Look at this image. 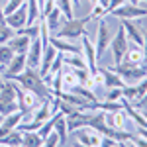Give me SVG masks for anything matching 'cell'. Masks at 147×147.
Wrapping results in <instances>:
<instances>
[{"instance_id": "1", "label": "cell", "mask_w": 147, "mask_h": 147, "mask_svg": "<svg viewBox=\"0 0 147 147\" xmlns=\"http://www.w3.org/2000/svg\"><path fill=\"white\" fill-rule=\"evenodd\" d=\"M8 79L14 80L16 84H20V86L26 88V90H32L34 94H37V98H39L41 102L53 98V92H51V88L45 84V80L41 79V75L37 73V69H32V67L26 65V69H24L22 73L12 75V77H8Z\"/></svg>"}, {"instance_id": "2", "label": "cell", "mask_w": 147, "mask_h": 147, "mask_svg": "<svg viewBox=\"0 0 147 147\" xmlns=\"http://www.w3.org/2000/svg\"><path fill=\"white\" fill-rule=\"evenodd\" d=\"M112 69L125 84H136V82H139L147 77V63L136 65V63H129V61H122V63L114 65Z\"/></svg>"}, {"instance_id": "3", "label": "cell", "mask_w": 147, "mask_h": 147, "mask_svg": "<svg viewBox=\"0 0 147 147\" xmlns=\"http://www.w3.org/2000/svg\"><path fill=\"white\" fill-rule=\"evenodd\" d=\"M90 14L88 16H84V18H71V20H65V22L59 26V30L55 32V37H61V39H71V41H75V39H79L80 35L86 34V24L90 22Z\"/></svg>"}, {"instance_id": "4", "label": "cell", "mask_w": 147, "mask_h": 147, "mask_svg": "<svg viewBox=\"0 0 147 147\" xmlns=\"http://www.w3.org/2000/svg\"><path fill=\"white\" fill-rule=\"evenodd\" d=\"M18 110V102H16V82L10 79H4V84L0 88V114L6 116Z\"/></svg>"}, {"instance_id": "5", "label": "cell", "mask_w": 147, "mask_h": 147, "mask_svg": "<svg viewBox=\"0 0 147 147\" xmlns=\"http://www.w3.org/2000/svg\"><path fill=\"white\" fill-rule=\"evenodd\" d=\"M16 102H18V110L26 116V114H32L41 104V100L37 98V94H34L32 90H26L20 84H16Z\"/></svg>"}, {"instance_id": "6", "label": "cell", "mask_w": 147, "mask_h": 147, "mask_svg": "<svg viewBox=\"0 0 147 147\" xmlns=\"http://www.w3.org/2000/svg\"><path fill=\"white\" fill-rule=\"evenodd\" d=\"M114 18H118V20H141V18H145L147 16V8H141V6H137V4H122V6H118L116 10L110 14Z\"/></svg>"}, {"instance_id": "7", "label": "cell", "mask_w": 147, "mask_h": 147, "mask_svg": "<svg viewBox=\"0 0 147 147\" xmlns=\"http://www.w3.org/2000/svg\"><path fill=\"white\" fill-rule=\"evenodd\" d=\"M73 134H75V137H77V143H79V145L100 147V141H102L100 131H96V129L90 127V125H82V127H79V129H75Z\"/></svg>"}, {"instance_id": "8", "label": "cell", "mask_w": 147, "mask_h": 147, "mask_svg": "<svg viewBox=\"0 0 147 147\" xmlns=\"http://www.w3.org/2000/svg\"><path fill=\"white\" fill-rule=\"evenodd\" d=\"M127 45H129V39H127L124 28H122V24H120V30H118L116 37L110 41V49H112V57H114V65H118V63H122V61H124V55H125Z\"/></svg>"}, {"instance_id": "9", "label": "cell", "mask_w": 147, "mask_h": 147, "mask_svg": "<svg viewBox=\"0 0 147 147\" xmlns=\"http://www.w3.org/2000/svg\"><path fill=\"white\" fill-rule=\"evenodd\" d=\"M110 41H112V37H110V30H108V26H106V20H104V18H100V20H98L96 43H94V49H96V57H98V61L102 59L104 51L110 47Z\"/></svg>"}, {"instance_id": "10", "label": "cell", "mask_w": 147, "mask_h": 147, "mask_svg": "<svg viewBox=\"0 0 147 147\" xmlns=\"http://www.w3.org/2000/svg\"><path fill=\"white\" fill-rule=\"evenodd\" d=\"M80 49H82V57L86 61V67L90 73H94L98 69V57H96V49H94V43L90 41L88 34L80 35Z\"/></svg>"}, {"instance_id": "11", "label": "cell", "mask_w": 147, "mask_h": 147, "mask_svg": "<svg viewBox=\"0 0 147 147\" xmlns=\"http://www.w3.org/2000/svg\"><path fill=\"white\" fill-rule=\"evenodd\" d=\"M122 92H124V98H125V100L129 102L131 106H136L137 102L147 94V77L143 80L136 82V84H125L124 88H122Z\"/></svg>"}, {"instance_id": "12", "label": "cell", "mask_w": 147, "mask_h": 147, "mask_svg": "<svg viewBox=\"0 0 147 147\" xmlns=\"http://www.w3.org/2000/svg\"><path fill=\"white\" fill-rule=\"evenodd\" d=\"M104 122H106L108 127H112V129H124L125 122H127V114H125L124 106L118 108V110H108V112H104Z\"/></svg>"}, {"instance_id": "13", "label": "cell", "mask_w": 147, "mask_h": 147, "mask_svg": "<svg viewBox=\"0 0 147 147\" xmlns=\"http://www.w3.org/2000/svg\"><path fill=\"white\" fill-rule=\"evenodd\" d=\"M41 53H43V45H41V39L39 35L32 37V43H30V49L26 53V61H28V67L37 69L39 63H41Z\"/></svg>"}, {"instance_id": "14", "label": "cell", "mask_w": 147, "mask_h": 147, "mask_svg": "<svg viewBox=\"0 0 147 147\" xmlns=\"http://www.w3.org/2000/svg\"><path fill=\"white\" fill-rule=\"evenodd\" d=\"M26 22H28V2H24L18 10H14L12 14L6 16V26H10L14 32L20 30V28H24Z\"/></svg>"}, {"instance_id": "15", "label": "cell", "mask_w": 147, "mask_h": 147, "mask_svg": "<svg viewBox=\"0 0 147 147\" xmlns=\"http://www.w3.org/2000/svg\"><path fill=\"white\" fill-rule=\"evenodd\" d=\"M22 120H24V114L20 110H16V112H12V114H6L4 120L0 122V137H4L6 134H10L14 129H18V125H20Z\"/></svg>"}, {"instance_id": "16", "label": "cell", "mask_w": 147, "mask_h": 147, "mask_svg": "<svg viewBox=\"0 0 147 147\" xmlns=\"http://www.w3.org/2000/svg\"><path fill=\"white\" fill-rule=\"evenodd\" d=\"M57 53H59V51H57L51 43L43 47V53H41V63H39V67H37V73L41 75V79H43L47 73H49V69H51V65H53Z\"/></svg>"}, {"instance_id": "17", "label": "cell", "mask_w": 147, "mask_h": 147, "mask_svg": "<svg viewBox=\"0 0 147 147\" xmlns=\"http://www.w3.org/2000/svg\"><path fill=\"white\" fill-rule=\"evenodd\" d=\"M6 43H8V47H10L14 53L26 55L28 49H30V43H32V37H28V35H24V34H14Z\"/></svg>"}, {"instance_id": "18", "label": "cell", "mask_w": 147, "mask_h": 147, "mask_svg": "<svg viewBox=\"0 0 147 147\" xmlns=\"http://www.w3.org/2000/svg\"><path fill=\"white\" fill-rule=\"evenodd\" d=\"M26 65H28L26 55H22V53H16V55L12 57V61L6 65L4 73H2V77H4V79H8V77H12V75H18V73H22L24 69H26Z\"/></svg>"}, {"instance_id": "19", "label": "cell", "mask_w": 147, "mask_h": 147, "mask_svg": "<svg viewBox=\"0 0 147 147\" xmlns=\"http://www.w3.org/2000/svg\"><path fill=\"white\" fill-rule=\"evenodd\" d=\"M53 116H55V125H53V129H55L57 136H59V145H67V143H69L67 118H65V114H61V112L53 114Z\"/></svg>"}, {"instance_id": "20", "label": "cell", "mask_w": 147, "mask_h": 147, "mask_svg": "<svg viewBox=\"0 0 147 147\" xmlns=\"http://www.w3.org/2000/svg\"><path fill=\"white\" fill-rule=\"evenodd\" d=\"M102 75H104V88H124L125 82L116 73L112 67H100Z\"/></svg>"}, {"instance_id": "21", "label": "cell", "mask_w": 147, "mask_h": 147, "mask_svg": "<svg viewBox=\"0 0 147 147\" xmlns=\"http://www.w3.org/2000/svg\"><path fill=\"white\" fill-rule=\"evenodd\" d=\"M124 61H129V63H147L145 61V53H143V45H137V43H129L127 49H125Z\"/></svg>"}, {"instance_id": "22", "label": "cell", "mask_w": 147, "mask_h": 147, "mask_svg": "<svg viewBox=\"0 0 147 147\" xmlns=\"http://www.w3.org/2000/svg\"><path fill=\"white\" fill-rule=\"evenodd\" d=\"M79 84V79H77V73L73 67L61 69V90H73V86Z\"/></svg>"}, {"instance_id": "23", "label": "cell", "mask_w": 147, "mask_h": 147, "mask_svg": "<svg viewBox=\"0 0 147 147\" xmlns=\"http://www.w3.org/2000/svg\"><path fill=\"white\" fill-rule=\"evenodd\" d=\"M61 18H63V12L57 8V4L49 10V14L43 16V20H45V24H47V28H49V32H51V34H55L57 28L61 26Z\"/></svg>"}, {"instance_id": "24", "label": "cell", "mask_w": 147, "mask_h": 147, "mask_svg": "<svg viewBox=\"0 0 147 147\" xmlns=\"http://www.w3.org/2000/svg\"><path fill=\"white\" fill-rule=\"evenodd\" d=\"M22 145L24 147H39L43 145V139L37 131H22Z\"/></svg>"}, {"instance_id": "25", "label": "cell", "mask_w": 147, "mask_h": 147, "mask_svg": "<svg viewBox=\"0 0 147 147\" xmlns=\"http://www.w3.org/2000/svg\"><path fill=\"white\" fill-rule=\"evenodd\" d=\"M0 145H12V147H20L22 145V131L14 129L10 134H6L4 137H0Z\"/></svg>"}, {"instance_id": "26", "label": "cell", "mask_w": 147, "mask_h": 147, "mask_svg": "<svg viewBox=\"0 0 147 147\" xmlns=\"http://www.w3.org/2000/svg\"><path fill=\"white\" fill-rule=\"evenodd\" d=\"M14 55H16V53L8 47V43H0V65H2L4 69H6V65L12 61Z\"/></svg>"}, {"instance_id": "27", "label": "cell", "mask_w": 147, "mask_h": 147, "mask_svg": "<svg viewBox=\"0 0 147 147\" xmlns=\"http://www.w3.org/2000/svg\"><path fill=\"white\" fill-rule=\"evenodd\" d=\"M55 4H57V8L63 12V18L65 20H71L73 18V2L71 0H55Z\"/></svg>"}, {"instance_id": "28", "label": "cell", "mask_w": 147, "mask_h": 147, "mask_svg": "<svg viewBox=\"0 0 147 147\" xmlns=\"http://www.w3.org/2000/svg\"><path fill=\"white\" fill-rule=\"evenodd\" d=\"M53 125H55V116H51L49 120H45L43 124L37 127V134H39V137H41V139H45V137L49 136L51 131H53Z\"/></svg>"}, {"instance_id": "29", "label": "cell", "mask_w": 147, "mask_h": 147, "mask_svg": "<svg viewBox=\"0 0 147 147\" xmlns=\"http://www.w3.org/2000/svg\"><path fill=\"white\" fill-rule=\"evenodd\" d=\"M124 96L122 88H108V94H106V100L108 102H118L120 98Z\"/></svg>"}, {"instance_id": "30", "label": "cell", "mask_w": 147, "mask_h": 147, "mask_svg": "<svg viewBox=\"0 0 147 147\" xmlns=\"http://www.w3.org/2000/svg\"><path fill=\"white\" fill-rule=\"evenodd\" d=\"M43 145H45V147H55V145H59V136H57L55 129H53V131H51V134L43 139Z\"/></svg>"}, {"instance_id": "31", "label": "cell", "mask_w": 147, "mask_h": 147, "mask_svg": "<svg viewBox=\"0 0 147 147\" xmlns=\"http://www.w3.org/2000/svg\"><path fill=\"white\" fill-rule=\"evenodd\" d=\"M124 2H125V0H110V4H108V8H106V16H110V14H112L118 6H122Z\"/></svg>"}, {"instance_id": "32", "label": "cell", "mask_w": 147, "mask_h": 147, "mask_svg": "<svg viewBox=\"0 0 147 147\" xmlns=\"http://www.w3.org/2000/svg\"><path fill=\"white\" fill-rule=\"evenodd\" d=\"M143 53H145V61H147V30L143 32Z\"/></svg>"}, {"instance_id": "33", "label": "cell", "mask_w": 147, "mask_h": 147, "mask_svg": "<svg viewBox=\"0 0 147 147\" xmlns=\"http://www.w3.org/2000/svg\"><path fill=\"white\" fill-rule=\"evenodd\" d=\"M0 24H6V16H4V6L0 4Z\"/></svg>"}, {"instance_id": "34", "label": "cell", "mask_w": 147, "mask_h": 147, "mask_svg": "<svg viewBox=\"0 0 147 147\" xmlns=\"http://www.w3.org/2000/svg\"><path fill=\"white\" fill-rule=\"evenodd\" d=\"M71 2H73V6H75V8H79V6H80V0H71Z\"/></svg>"}, {"instance_id": "35", "label": "cell", "mask_w": 147, "mask_h": 147, "mask_svg": "<svg viewBox=\"0 0 147 147\" xmlns=\"http://www.w3.org/2000/svg\"><path fill=\"white\" fill-rule=\"evenodd\" d=\"M129 2H131V4H137V6H139V2H145L147 4V0H129Z\"/></svg>"}, {"instance_id": "36", "label": "cell", "mask_w": 147, "mask_h": 147, "mask_svg": "<svg viewBox=\"0 0 147 147\" xmlns=\"http://www.w3.org/2000/svg\"><path fill=\"white\" fill-rule=\"evenodd\" d=\"M2 84H4V77H2V73H0V88H2Z\"/></svg>"}, {"instance_id": "37", "label": "cell", "mask_w": 147, "mask_h": 147, "mask_svg": "<svg viewBox=\"0 0 147 147\" xmlns=\"http://www.w3.org/2000/svg\"><path fill=\"white\" fill-rule=\"evenodd\" d=\"M143 116H145V120H147V108H145V110H143Z\"/></svg>"}, {"instance_id": "38", "label": "cell", "mask_w": 147, "mask_h": 147, "mask_svg": "<svg viewBox=\"0 0 147 147\" xmlns=\"http://www.w3.org/2000/svg\"><path fill=\"white\" fill-rule=\"evenodd\" d=\"M88 2H90V4H96V2H98V0H88Z\"/></svg>"}, {"instance_id": "39", "label": "cell", "mask_w": 147, "mask_h": 147, "mask_svg": "<svg viewBox=\"0 0 147 147\" xmlns=\"http://www.w3.org/2000/svg\"><path fill=\"white\" fill-rule=\"evenodd\" d=\"M0 73H4V67H2V65H0Z\"/></svg>"}, {"instance_id": "40", "label": "cell", "mask_w": 147, "mask_h": 147, "mask_svg": "<svg viewBox=\"0 0 147 147\" xmlns=\"http://www.w3.org/2000/svg\"><path fill=\"white\" fill-rule=\"evenodd\" d=\"M2 120H4V116H2V114H0V122H2Z\"/></svg>"}]
</instances>
